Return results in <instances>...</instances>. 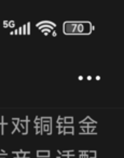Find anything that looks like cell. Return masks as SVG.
<instances>
[{"label":"cell","instance_id":"obj_18","mask_svg":"<svg viewBox=\"0 0 124 158\" xmlns=\"http://www.w3.org/2000/svg\"><path fill=\"white\" fill-rule=\"evenodd\" d=\"M80 134H87V128L86 127H82V128H81Z\"/></svg>","mask_w":124,"mask_h":158},{"label":"cell","instance_id":"obj_6","mask_svg":"<svg viewBox=\"0 0 124 158\" xmlns=\"http://www.w3.org/2000/svg\"><path fill=\"white\" fill-rule=\"evenodd\" d=\"M30 152H24L23 149H21V151L16 152V158H30L28 156Z\"/></svg>","mask_w":124,"mask_h":158},{"label":"cell","instance_id":"obj_5","mask_svg":"<svg viewBox=\"0 0 124 158\" xmlns=\"http://www.w3.org/2000/svg\"><path fill=\"white\" fill-rule=\"evenodd\" d=\"M51 152L50 151H37L38 158H50Z\"/></svg>","mask_w":124,"mask_h":158},{"label":"cell","instance_id":"obj_16","mask_svg":"<svg viewBox=\"0 0 124 158\" xmlns=\"http://www.w3.org/2000/svg\"><path fill=\"white\" fill-rule=\"evenodd\" d=\"M26 35H30V22L26 24Z\"/></svg>","mask_w":124,"mask_h":158},{"label":"cell","instance_id":"obj_19","mask_svg":"<svg viewBox=\"0 0 124 158\" xmlns=\"http://www.w3.org/2000/svg\"><path fill=\"white\" fill-rule=\"evenodd\" d=\"M35 129H36V133L37 134H43L42 133V130H41V127H35Z\"/></svg>","mask_w":124,"mask_h":158},{"label":"cell","instance_id":"obj_15","mask_svg":"<svg viewBox=\"0 0 124 158\" xmlns=\"http://www.w3.org/2000/svg\"><path fill=\"white\" fill-rule=\"evenodd\" d=\"M20 120H21L20 118H14V117L12 118V123H13L14 127H15V128L18 126V123H20Z\"/></svg>","mask_w":124,"mask_h":158},{"label":"cell","instance_id":"obj_4","mask_svg":"<svg viewBox=\"0 0 124 158\" xmlns=\"http://www.w3.org/2000/svg\"><path fill=\"white\" fill-rule=\"evenodd\" d=\"M52 123H41V130L42 133H48V134H52Z\"/></svg>","mask_w":124,"mask_h":158},{"label":"cell","instance_id":"obj_10","mask_svg":"<svg viewBox=\"0 0 124 158\" xmlns=\"http://www.w3.org/2000/svg\"><path fill=\"white\" fill-rule=\"evenodd\" d=\"M39 29L44 34V35H49V34L53 31V28H48V27H43V28H39Z\"/></svg>","mask_w":124,"mask_h":158},{"label":"cell","instance_id":"obj_26","mask_svg":"<svg viewBox=\"0 0 124 158\" xmlns=\"http://www.w3.org/2000/svg\"><path fill=\"white\" fill-rule=\"evenodd\" d=\"M78 79H79V80H82V79H83V76H81V75H80V76L78 77Z\"/></svg>","mask_w":124,"mask_h":158},{"label":"cell","instance_id":"obj_17","mask_svg":"<svg viewBox=\"0 0 124 158\" xmlns=\"http://www.w3.org/2000/svg\"><path fill=\"white\" fill-rule=\"evenodd\" d=\"M79 158H89L87 155L85 154V151H80V155H79Z\"/></svg>","mask_w":124,"mask_h":158},{"label":"cell","instance_id":"obj_2","mask_svg":"<svg viewBox=\"0 0 124 158\" xmlns=\"http://www.w3.org/2000/svg\"><path fill=\"white\" fill-rule=\"evenodd\" d=\"M77 28V21H65L63 23V31L65 35H74Z\"/></svg>","mask_w":124,"mask_h":158},{"label":"cell","instance_id":"obj_3","mask_svg":"<svg viewBox=\"0 0 124 158\" xmlns=\"http://www.w3.org/2000/svg\"><path fill=\"white\" fill-rule=\"evenodd\" d=\"M28 123H29V118H28V116H26V118H25L24 120L21 119L20 123H18V126L15 128V129L18 130L22 134L26 135V134L28 133Z\"/></svg>","mask_w":124,"mask_h":158},{"label":"cell","instance_id":"obj_21","mask_svg":"<svg viewBox=\"0 0 124 158\" xmlns=\"http://www.w3.org/2000/svg\"><path fill=\"white\" fill-rule=\"evenodd\" d=\"M57 130H58V133H64V127H62V126H58L57 127Z\"/></svg>","mask_w":124,"mask_h":158},{"label":"cell","instance_id":"obj_7","mask_svg":"<svg viewBox=\"0 0 124 158\" xmlns=\"http://www.w3.org/2000/svg\"><path fill=\"white\" fill-rule=\"evenodd\" d=\"M64 133L65 134H74V128L72 126H67L64 128Z\"/></svg>","mask_w":124,"mask_h":158},{"label":"cell","instance_id":"obj_1","mask_svg":"<svg viewBox=\"0 0 124 158\" xmlns=\"http://www.w3.org/2000/svg\"><path fill=\"white\" fill-rule=\"evenodd\" d=\"M95 27L89 21H77V28L74 35H90Z\"/></svg>","mask_w":124,"mask_h":158},{"label":"cell","instance_id":"obj_12","mask_svg":"<svg viewBox=\"0 0 124 158\" xmlns=\"http://www.w3.org/2000/svg\"><path fill=\"white\" fill-rule=\"evenodd\" d=\"M41 119V123H52V117H40Z\"/></svg>","mask_w":124,"mask_h":158},{"label":"cell","instance_id":"obj_14","mask_svg":"<svg viewBox=\"0 0 124 158\" xmlns=\"http://www.w3.org/2000/svg\"><path fill=\"white\" fill-rule=\"evenodd\" d=\"M96 134L97 132H96V128L95 127H87V134Z\"/></svg>","mask_w":124,"mask_h":158},{"label":"cell","instance_id":"obj_25","mask_svg":"<svg viewBox=\"0 0 124 158\" xmlns=\"http://www.w3.org/2000/svg\"><path fill=\"white\" fill-rule=\"evenodd\" d=\"M57 35V33H56V31H52V36H54V37H55V36H56Z\"/></svg>","mask_w":124,"mask_h":158},{"label":"cell","instance_id":"obj_23","mask_svg":"<svg viewBox=\"0 0 124 158\" xmlns=\"http://www.w3.org/2000/svg\"><path fill=\"white\" fill-rule=\"evenodd\" d=\"M3 25H5V27H9V21H3Z\"/></svg>","mask_w":124,"mask_h":158},{"label":"cell","instance_id":"obj_22","mask_svg":"<svg viewBox=\"0 0 124 158\" xmlns=\"http://www.w3.org/2000/svg\"><path fill=\"white\" fill-rule=\"evenodd\" d=\"M22 33H23V35H26V24L22 26Z\"/></svg>","mask_w":124,"mask_h":158},{"label":"cell","instance_id":"obj_20","mask_svg":"<svg viewBox=\"0 0 124 158\" xmlns=\"http://www.w3.org/2000/svg\"><path fill=\"white\" fill-rule=\"evenodd\" d=\"M14 26H15V22L14 21H9V27H11V28H14Z\"/></svg>","mask_w":124,"mask_h":158},{"label":"cell","instance_id":"obj_9","mask_svg":"<svg viewBox=\"0 0 124 158\" xmlns=\"http://www.w3.org/2000/svg\"><path fill=\"white\" fill-rule=\"evenodd\" d=\"M85 154L89 158H96V152L95 151H85Z\"/></svg>","mask_w":124,"mask_h":158},{"label":"cell","instance_id":"obj_27","mask_svg":"<svg viewBox=\"0 0 124 158\" xmlns=\"http://www.w3.org/2000/svg\"><path fill=\"white\" fill-rule=\"evenodd\" d=\"M86 78H87V80H91V79H92V76H90V75H89V76H87Z\"/></svg>","mask_w":124,"mask_h":158},{"label":"cell","instance_id":"obj_8","mask_svg":"<svg viewBox=\"0 0 124 158\" xmlns=\"http://www.w3.org/2000/svg\"><path fill=\"white\" fill-rule=\"evenodd\" d=\"M64 123H65L66 127H67V126H71V123H74V117L72 116L64 117Z\"/></svg>","mask_w":124,"mask_h":158},{"label":"cell","instance_id":"obj_11","mask_svg":"<svg viewBox=\"0 0 124 158\" xmlns=\"http://www.w3.org/2000/svg\"><path fill=\"white\" fill-rule=\"evenodd\" d=\"M81 121H82V123H86V125H89V123H94L95 120H94V119H92L90 116H86L84 119H83V120H81Z\"/></svg>","mask_w":124,"mask_h":158},{"label":"cell","instance_id":"obj_13","mask_svg":"<svg viewBox=\"0 0 124 158\" xmlns=\"http://www.w3.org/2000/svg\"><path fill=\"white\" fill-rule=\"evenodd\" d=\"M34 123H35V127H41V119H40V117L39 116H37L36 117V119H35V121H34Z\"/></svg>","mask_w":124,"mask_h":158},{"label":"cell","instance_id":"obj_24","mask_svg":"<svg viewBox=\"0 0 124 158\" xmlns=\"http://www.w3.org/2000/svg\"><path fill=\"white\" fill-rule=\"evenodd\" d=\"M18 35H23V33H22V26L18 27Z\"/></svg>","mask_w":124,"mask_h":158}]
</instances>
